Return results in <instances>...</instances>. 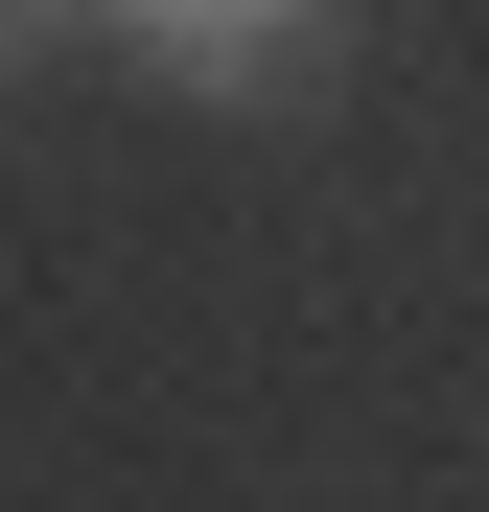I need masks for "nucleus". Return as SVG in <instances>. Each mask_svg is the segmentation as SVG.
Here are the masks:
<instances>
[{
	"instance_id": "nucleus-1",
	"label": "nucleus",
	"mask_w": 489,
	"mask_h": 512,
	"mask_svg": "<svg viewBox=\"0 0 489 512\" xmlns=\"http://www.w3.org/2000/svg\"><path fill=\"white\" fill-rule=\"evenodd\" d=\"M94 24L163 70V94H233V117H280L326 47H350V0H94Z\"/></svg>"
},
{
	"instance_id": "nucleus-2",
	"label": "nucleus",
	"mask_w": 489,
	"mask_h": 512,
	"mask_svg": "<svg viewBox=\"0 0 489 512\" xmlns=\"http://www.w3.org/2000/svg\"><path fill=\"white\" fill-rule=\"evenodd\" d=\"M24 24H47V0H0V47H24Z\"/></svg>"
}]
</instances>
